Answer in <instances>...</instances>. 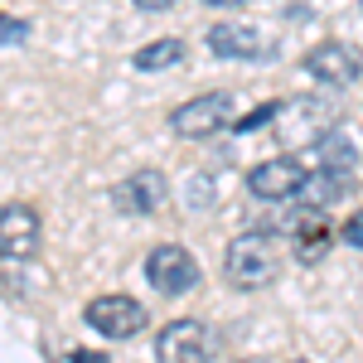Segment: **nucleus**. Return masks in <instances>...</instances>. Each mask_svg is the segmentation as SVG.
<instances>
[{
    "mask_svg": "<svg viewBox=\"0 0 363 363\" xmlns=\"http://www.w3.org/2000/svg\"><path fill=\"white\" fill-rule=\"evenodd\" d=\"M228 281L242 291H262L281 277V247L272 233H242L228 242Z\"/></svg>",
    "mask_w": 363,
    "mask_h": 363,
    "instance_id": "nucleus-1",
    "label": "nucleus"
},
{
    "mask_svg": "<svg viewBox=\"0 0 363 363\" xmlns=\"http://www.w3.org/2000/svg\"><path fill=\"white\" fill-rule=\"evenodd\" d=\"M233 116H238V97L233 92H199V97L179 102L169 112V131L184 140H199V136H213V131L233 126Z\"/></svg>",
    "mask_w": 363,
    "mask_h": 363,
    "instance_id": "nucleus-2",
    "label": "nucleus"
},
{
    "mask_svg": "<svg viewBox=\"0 0 363 363\" xmlns=\"http://www.w3.org/2000/svg\"><path fill=\"white\" fill-rule=\"evenodd\" d=\"M145 281L160 296H184V291H194L199 281H203V272H199V262L179 242H160V247L145 257Z\"/></svg>",
    "mask_w": 363,
    "mask_h": 363,
    "instance_id": "nucleus-3",
    "label": "nucleus"
},
{
    "mask_svg": "<svg viewBox=\"0 0 363 363\" xmlns=\"http://www.w3.org/2000/svg\"><path fill=\"white\" fill-rule=\"evenodd\" d=\"M155 359L160 363H208L213 359V330L203 320H169L155 335Z\"/></svg>",
    "mask_w": 363,
    "mask_h": 363,
    "instance_id": "nucleus-4",
    "label": "nucleus"
},
{
    "mask_svg": "<svg viewBox=\"0 0 363 363\" xmlns=\"http://www.w3.org/2000/svg\"><path fill=\"white\" fill-rule=\"evenodd\" d=\"M306 179H310V169H306L301 155H277V160H262V165L247 169L252 199H267V203H277V199H296Z\"/></svg>",
    "mask_w": 363,
    "mask_h": 363,
    "instance_id": "nucleus-5",
    "label": "nucleus"
},
{
    "mask_svg": "<svg viewBox=\"0 0 363 363\" xmlns=\"http://www.w3.org/2000/svg\"><path fill=\"white\" fill-rule=\"evenodd\" d=\"M306 68L315 83H325V87H349L354 78L363 73V58L354 44H344V39H325V44H315L306 54Z\"/></svg>",
    "mask_w": 363,
    "mask_h": 363,
    "instance_id": "nucleus-6",
    "label": "nucleus"
},
{
    "mask_svg": "<svg viewBox=\"0 0 363 363\" xmlns=\"http://www.w3.org/2000/svg\"><path fill=\"white\" fill-rule=\"evenodd\" d=\"M39 213L29 203H0V257L5 262H29L39 257Z\"/></svg>",
    "mask_w": 363,
    "mask_h": 363,
    "instance_id": "nucleus-7",
    "label": "nucleus"
},
{
    "mask_svg": "<svg viewBox=\"0 0 363 363\" xmlns=\"http://www.w3.org/2000/svg\"><path fill=\"white\" fill-rule=\"evenodd\" d=\"M87 325L107 339H131L145 330V306L131 296H97L87 301Z\"/></svg>",
    "mask_w": 363,
    "mask_h": 363,
    "instance_id": "nucleus-8",
    "label": "nucleus"
},
{
    "mask_svg": "<svg viewBox=\"0 0 363 363\" xmlns=\"http://www.w3.org/2000/svg\"><path fill=\"white\" fill-rule=\"evenodd\" d=\"M208 49L233 63H252V58H272L277 39H267L262 25H213L208 29Z\"/></svg>",
    "mask_w": 363,
    "mask_h": 363,
    "instance_id": "nucleus-9",
    "label": "nucleus"
},
{
    "mask_svg": "<svg viewBox=\"0 0 363 363\" xmlns=\"http://www.w3.org/2000/svg\"><path fill=\"white\" fill-rule=\"evenodd\" d=\"M165 174L160 169H140V174H131V179H121V189H116V208L121 213H131V218H145V213H155L160 203H165Z\"/></svg>",
    "mask_w": 363,
    "mask_h": 363,
    "instance_id": "nucleus-10",
    "label": "nucleus"
},
{
    "mask_svg": "<svg viewBox=\"0 0 363 363\" xmlns=\"http://www.w3.org/2000/svg\"><path fill=\"white\" fill-rule=\"evenodd\" d=\"M315 165L354 179V169H359V136H349V131H325V136L315 140Z\"/></svg>",
    "mask_w": 363,
    "mask_h": 363,
    "instance_id": "nucleus-11",
    "label": "nucleus"
},
{
    "mask_svg": "<svg viewBox=\"0 0 363 363\" xmlns=\"http://www.w3.org/2000/svg\"><path fill=\"white\" fill-rule=\"evenodd\" d=\"M344 189H349V174H335V169H320V165H315V174L301 184V194H296V199H301L306 208H325V203H335Z\"/></svg>",
    "mask_w": 363,
    "mask_h": 363,
    "instance_id": "nucleus-12",
    "label": "nucleus"
},
{
    "mask_svg": "<svg viewBox=\"0 0 363 363\" xmlns=\"http://www.w3.org/2000/svg\"><path fill=\"white\" fill-rule=\"evenodd\" d=\"M136 63L140 73H160V68H174V63H184V44L179 39H155V44H145V49H136Z\"/></svg>",
    "mask_w": 363,
    "mask_h": 363,
    "instance_id": "nucleus-13",
    "label": "nucleus"
},
{
    "mask_svg": "<svg viewBox=\"0 0 363 363\" xmlns=\"http://www.w3.org/2000/svg\"><path fill=\"white\" fill-rule=\"evenodd\" d=\"M25 39H29L25 20H0V44H25Z\"/></svg>",
    "mask_w": 363,
    "mask_h": 363,
    "instance_id": "nucleus-14",
    "label": "nucleus"
},
{
    "mask_svg": "<svg viewBox=\"0 0 363 363\" xmlns=\"http://www.w3.org/2000/svg\"><path fill=\"white\" fill-rule=\"evenodd\" d=\"M277 112H281V102H267V107H257L252 116H242V121H238V131H252V126H262V121H272Z\"/></svg>",
    "mask_w": 363,
    "mask_h": 363,
    "instance_id": "nucleus-15",
    "label": "nucleus"
},
{
    "mask_svg": "<svg viewBox=\"0 0 363 363\" xmlns=\"http://www.w3.org/2000/svg\"><path fill=\"white\" fill-rule=\"evenodd\" d=\"M344 242L349 247H363V208H354V218L344 223Z\"/></svg>",
    "mask_w": 363,
    "mask_h": 363,
    "instance_id": "nucleus-16",
    "label": "nucleus"
},
{
    "mask_svg": "<svg viewBox=\"0 0 363 363\" xmlns=\"http://www.w3.org/2000/svg\"><path fill=\"white\" fill-rule=\"evenodd\" d=\"M73 363H107V354H92V349H78V354H73Z\"/></svg>",
    "mask_w": 363,
    "mask_h": 363,
    "instance_id": "nucleus-17",
    "label": "nucleus"
},
{
    "mask_svg": "<svg viewBox=\"0 0 363 363\" xmlns=\"http://www.w3.org/2000/svg\"><path fill=\"white\" fill-rule=\"evenodd\" d=\"M169 5H174V0H136V10H150V15H155V10H169Z\"/></svg>",
    "mask_w": 363,
    "mask_h": 363,
    "instance_id": "nucleus-18",
    "label": "nucleus"
},
{
    "mask_svg": "<svg viewBox=\"0 0 363 363\" xmlns=\"http://www.w3.org/2000/svg\"><path fill=\"white\" fill-rule=\"evenodd\" d=\"M203 5H242V0H203Z\"/></svg>",
    "mask_w": 363,
    "mask_h": 363,
    "instance_id": "nucleus-19",
    "label": "nucleus"
},
{
    "mask_svg": "<svg viewBox=\"0 0 363 363\" xmlns=\"http://www.w3.org/2000/svg\"><path fill=\"white\" fill-rule=\"evenodd\" d=\"M296 363H306V359H296Z\"/></svg>",
    "mask_w": 363,
    "mask_h": 363,
    "instance_id": "nucleus-20",
    "label": "nucleus"
},
{
    "mask_svg": "<svg viewBox=\"0 0 363 363\" xmlns=\"http://www.w3.org/2000/svg\"><path fill=\"white\" fill-rule=\"evenodd\" d=\"M359 5H363V0H359Z\"/></svg>",
    "mask_w": 363,
    "mask_h": 363,
    "instance_id": "nucleus-21",
    "label": "nucleus"
}]
</instances>
